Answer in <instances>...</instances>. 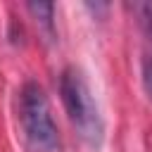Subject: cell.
Segmentation results:
<instances>
[{"instance_id":"5","label":"cell","mask_w":152,"mask_h":152,"mask_svg":"<svg viewBox=\"0 0 152 152\" xmlns=\"http://www.w3.org/2000/svg\"><path fill=\"white\" fill-rule=\"evenodd\" d=\"M140 81H142V90L147 95V100L152 102V55L145 52L142 62H140Z\"/></svg>"},{"instance_id":"2","label":"cell","mask_w":152,"mask_h":152,"mask_svg":"<svg viewBox=\"0 0 152 152\" xmlns=\"http://www.w3.org/2000/svg\"><path fill=\"white\" fill-rule=\"evenodd\" d=\"M17 116L28 152H62L59 128L52 119V107L40 83L26 81L19 88Z\"/></svg>"},{"instance_id":"1","label":"cell","mask_w":152,"mask_h":152,"mask_svg":"<svg viewBox=\"0 0 152 152\" xmlns=\"http://www.w3.org/2000/svg\"><path fill=\"white\" fill-rule=\"evenodd\" d=\"M59 97L64 112L78 133L81 142L90 150H100L104 140V121L97 107V100L90 90V83L78 66H66L59 76Z\"/></svg>"},{"instance_id":"4","label":"cell","mask_w":152,"mask_h":152,"mask_svg":"<svg viewBox=\"0 0 152 152\" xmlns=\"http://www.w3.org/2000/svg\"><path fill=\"white\" fill-rule=\"evenodd\" d=\"M131 7L135 12V17H138L142 36L147 38V43H152V2H133Z\"/></svg>"},{"instance_id":"3","label":"cell","mask_w":152,"mask_h":152,"mask_svg":"<svg viewBox=\"0 0 152 152\" xmlns=\"http://www.w3.org/2000/svg\"><path fill=\"white\" fill-rule=\"evenodd\" d=\"M26 10L33 14V19L45 31V36L55 38V5L52 2H28Z\"/></svg>"}]
</instances>
